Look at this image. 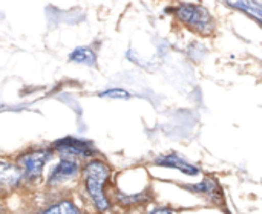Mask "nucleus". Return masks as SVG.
I'll list each match as a JSON object with an SVG mask.
<instances>
[{"label": "nucleus", "instance_id": "obj_1", "mask_svg": "<svg viewBox=\"0 0 262 214\" xmlns=\"http://www.w3.org/2000/svg\"><path fill=\"white\" fill-rule=\"evenodd\" d=\"M109 176H111V169L103 161H97V159L88 162L83 172L86 192L100 213H106L111 208V204L104 195V185Z\"/></svg>", "mask_w": 262, "mask_h": 214}, {"label": "nucleus", "instance_id": "obj_2", "mask_svg": "<svg viewBox=\"0 0 262 214\" xmlns=\"http://www.w3.org/2000/svg\"><path fill=\"white\" fill-rule=\"evenodd\" d=\"M177 17L190 29L201 34H212L215 29V21L209 11L196 3H180L175 8Z\"/></svg>", "mask_w": 262, "mask_h": 214}, {"label": "nucleus", "instance_id": "obj_3", "mask_svg": "<svg viewBox=\"0 0 262 214\" xmlns=\"http://www.w3.org/2000/svg\"><path fill=\"white\" fill-rule=\"evenodd\" d=\"M52 150L51 149H40V150H29L18 156L17 164L26 179H38L41 176L45 164L51 159Z\"/></svg>", "mask_w": 262, "mask_h": 214}, {"label": "nucleus", "instance_id": "obj_4", "mask_svg": "<svg viewBox=\"0 0 262 214\" xmlns=\"http://www.w3.org/2000/svg\"><path fill=\"white\" fill-rule=\"evenodd\" d=\"M55 150H58L60 153L66 155V156H83V158H89L92 155H95V149L92 147L91 142L83 141V139H77L72 136L63 138L60 141H57L54 144Z\"/></svg>", "mask_w": 262, "mask_h": 214}, {"label": "nucleus", "instance_id": "obj_5", "mask_svg": "<svg viewBox=\"0 0 262 214\" xmlns=\"http://www.w3.org/2000/svg\"><path fill=\"white\" fill-rule=\"evenodd\" d=\"M23 179V173L18 165L0 159V193L15 188Z\"/></svg>", "mask_w": 262, "mask_h": 214}, {"label": "nucleus", "instance_id": "obj_6", "mask_svg": "<svg viewBox=\"0 0 262 214\" xmlns=\"http://www.w3.org/2000/svg\"><path fill=\"white\" fill-rule=\"evenodd\" d=\"M78 170H80L78 162L74 161V159H71V158H66V159L60 161L55 165V169L51 172V176L48 179V184L49 185H60L61 182L74 178L78 173Z\"/></svg>", "mask_w": 262, "mask_h": 214}, {"label": "nucleus", "instance_id": "obj_7", "mask_svg": "<svg viewBox=\"0 0 262 214\" xmlns=\"http://www.w3.org/2000/svg\"><path fill=\"white\" fill-rule=\"evenodd\" d=\"M157 165H163V167H169V169H177L184 175H190V176H196L200 173V169L193 164H190L189 161L180 158L178 155H164L155 159Z\"/></svg>", "mask_w": 262, "mask_h": 214}, {"label": "nucleus", "instance_id": "obj_8", "mask_svg": "<svg viewBox=\"0 0 262 214\" xmlns=\"http://www.w3.org/2000/svg\"><path fill=\"white\" fill-rule=\"evenodd\" d=\"M229 6L232 8H236L239 11H244L247 12L249 15H252L253 18H256L259 23L262 25V3H258V2H250V0H239V2H227Z\"/></svg>", "mask_w": 262, "mask_h": 214}, {"label": "nucleus", "instance_id": "obj_9", "mask_svg": "<svg viewBox=\"0 0 262 214\" xmlns=\"http://www.w3.org/2000/svg\"><path fill=\"white\" fill-rule=\"evenodd\" d=\"M69 61L78 63V64H86V66H94L97 63V55L91 47H75L69 54Z\"/></svg>", "mask_w": 262, "mask_h": 214}, {"label": "nucleus", "instance_id": "obj_10", "mask_svg": "<svg viewBox=\"0 0 262 214\" xmlns=\"http://www.w3.org/2000/svg\"><path fill=\"white\" fill-rule=\"evenodd\" d=\"M187 188L192 190V192H196V193L209 195L212 198H216V196L221 198V190H220L218 184L215 181H212V179H206V181H203L200 184H192Z\"/></svg>", "mask_w": 262, "mask_h": 214}, {"label": "nucleus", "instance_id": "obj_11", "mask_svg": "<svg viewBox=\"0 0 262 214\" xmlns=\"http://www.w3.org/2000/svg\"><path fill=\"white\" fill-rule=\"evenodd\" d=\"M38 214H80V210L72 201H60Z\"/></svg>", "mask_w": 262, "mask_h": 214}, {"label": "nucleus", "instance_id": "obj_12", "mask_svg": "<svg viewBox=\"0 0 262 214\" xmlns=\"http://www.w3.org/2000/svg\"><path fill=\"white\" fill-rule=\"evenodd\" d=\"M101 98H111V100H127L130 98V93L121 87H111L104 92L100 93Z\"/></svg>", "mask_w": 262, "mask_h": 214}, {"label": "nucleus", "instance_id": "obj_13", "mask_svg": "<svg viewBox=\"0 0 262 214\" xmlns=\"http://www.w3.org/2000/svg\"><path fill=\"white\" fill-rule=\"evenodd\" d=\"M149 214H172L170 208H164V207H160V208H154Z\"/></svg>", "mask_w": 262, "mask_h": 214}]
</instances>
